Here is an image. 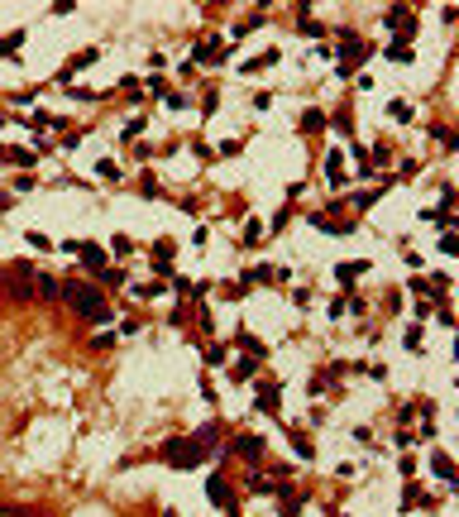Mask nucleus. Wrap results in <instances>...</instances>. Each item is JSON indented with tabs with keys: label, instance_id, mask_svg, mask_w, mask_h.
I'll list each match as a JSON object with an SVG mask.
<instances>
[{
	"label": "nucleus",
	"instance_id": "7ed1b4c3",
	"mask_svg": "<svg viewBox=\"0 0 459 517\" xmlns=\"http://www.w3.org/2000/svg\"><path fill=\"white\" fill-rule=\"evenodd\" d=\"M72 254H81V264H86V269H101V264H106V249L101 245H72Z\"/></svg>",
	"mask_w": 459,
	"mask_h": 517
},
{
	"label": "nucleus",
	"instance_id": "f257e3e1",
	"mask_svg": "<svg viewBox=\"0 0 459 517\" xmlns=\"http://www.w3.org/2000/svg\"><path fill=\"white\" fill-rule=\"evenodd\" d=\"M67 302L77 307L86 321H106V302L96 297V288H86V283H72V288H67Z\"/></svg>",
	"mask_w": 459,
	"mask_h": 517
},
{
	"label": "nucleus",
	"instance_id": "423d86ee",
	"mask_svg": "<svg viewBox=\"0 0 459 517\" xmlns=\"http://www.w3.org/2000/svg\"><path fill=\"white\" fill-rule=\"evenodd\" d=\"M211 503H220V508H225V479H211Z\"/></svg>",
	"mask_w": 459,
	"mask_h": 517
},
{
	"label": "nucleus",
	"instance_id": "39448f33",
	"mask_svg": "<svg viewBox=\"0 0 459 517\" xmlns=\"http://www.w3.org/2000/svg\"><path fill=\"white\" fill-rule=\"evenodd\" d=\"M435 474H440V479H450V474H455V464H450V460H445V455H435Z\"/></svg>",
	"mask_w": 459,
	"mask_h": 517
},
{
	"label": "nucleus",
	"instance_id": "20e7f679",
	"mask_svg": "<svg viewBox=\"0 0 459 517\" xmlns=\"http://www.w3.org/2000/svg\"><path fill=\"white\" fill-rule=\"evenodd\" d=\"M240 450H244V455H249V460H254V455L263 450V441H254V436H244V441H240Z\"/></svg>",
	"mask_w": 459,
	"mask_h": 517
},
{
	"label": "nucleus",
	"instance_id": "f03ea898",
	"mask_svg": "<svg viewBox=\"0 0 459 517\" xmlns=\"http://www.w3.org/2000/svg\"><path fill=\"white\" fill-rule=\"evenodd\" d=\"M163 460L167 464H196L201 460V445H196V441H167V445H163Z\"/></svg>",
	"mask_w": 459,
	"mask_h": 517
}]
</instances>
